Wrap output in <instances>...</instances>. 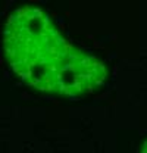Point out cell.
<instances>
[{"mask_svg": "<svg viewBox=\"0 0 147 153\" xmlns=\"http://www.w3.org/2000/svg\"><path fill=\"white\" fill-rule=\"evenodd\" d=\"M6 56L25 82L62 96H84L100 87L106 68L60 36L41 10L19 9L7 21L3 34Z\"/></svg>", "mask_w": 147, "mask_h": 153, "instance_id": "6da1fadb", "label": "cell"}, {"mask_svg": "<svg viewBox=\"0 0 147 153\" xmlns=\"http://www.w3.org/2000/svg\"><path fill=\"white\" fill-rule=\"evenodd\" d=\"M141 153H147V140L144 141V144H143V149H141Z\"/></svg>", "mask_w": 147, "mask_h": 153, "instance_id": "7a4b0ae2", "label": "cell"}]
</instances>
